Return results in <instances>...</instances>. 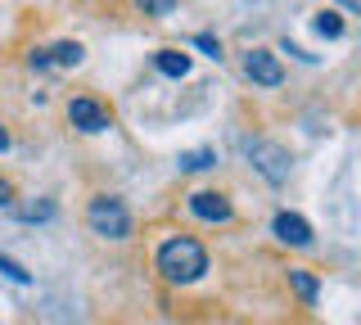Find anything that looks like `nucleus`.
<instances>
[{
    "instance_id": "f257e3e1",
    "label": "nucleus",
    "mask_w": 361,
    "mask_h": 325,
    "mask_svg": "<svg viewBox=\"0 0 361 325\" xmlns=\"http://www.w3.org/2000/svg\"><path fill=\"white\" fill-rule=\"evenodd\" d=\"M158 271H163V280H172V285H195L208 271V253H203L199 240L176 235V240H167L158 249Z\"/></svg>"
},
{
    "instance_id": "f03ea898",
    "label": "nucleus",
    "mask_w": 361,
    "mask_h": 325,
    "mask_svg": "<svg viewBox=\"0 0 361 325\" xmlns=\"http://www.w3.org/2000/svg\"><path fill=\"white\" fill-rule=\"evenodd\" d=\"M86 221H90V231L104 235V240H127V235H131V212H127L122 199H113V195H95V199H90Z\"/></svg>"
},
{
    "instance_id": "7ed1b4c3",
    "label": "nucleus",
    "mask_w": 361,
    "mask_h": 325,
    "mask_svg": "<svg viewBox=\"0 0 361 325\" xmlns=\"http://www.w3.org/2000/svg\"><path fill=\"white\" fill-rule=\"evenodd\" d=\"M248 154H253L257 172H262L271 185L289 181V172H293V159H289V149H280V145H271V140H257V145H248Z\"/></svg>"
},
{
    "instance_id": "20e7f679",
    "label": "nucleus",
    "mask_w": 361,
    "mask_h": 325,
    "mask_svg": "<svg viewBox=\"0 0 361 325\" xmlns=\"http://www.w3.org/2000/svg\"><path fill=\"white\" fill-rule=\"evenodd\" d=\"M68 122H73V127H82V131H90V136H95V131H109V127H113L109 109H104V104H95V99H86V95L68 104Z\"/></svg>"
},
{
    "instance_id": "39448f33",
    "label": "nucleus",
    "mask_w": 361,
    "mask_h": 325,
    "mask_svg": "<svg viewBox=\"0 0 361 325\" xmlns=\"http://www.w3.org/2000/svg\"><path fill=\"white\" fill-rule=\"evenodd\" d=\"M244 73L253 77L257 86H280V82H285V68H280V59H276L271 50H248Z\"/></svg>"
},
{
    "instance_id": "423d86ee",
    "label": "nucleus",
    "mask_w": 361,
    "mask_h": 325,
    "mask_svg": "<svg viewBox=\"0 0 361 325\" xmlns=\"http://www.w3.org/2000/svg\"><path fill=\"white\" fill-rule=\"evenodd\" d=\"M190 212L203 221H231V199L212 195V190H199V195H190Z\"/></svg>"
},
{
    "instance_id": "0eeeda50",
    "label": "nucleus",
    "mask_w": 361,
    "mask_h": 325,
    "mask_svg": "<svg viewBox=\"0 0 361 325\" xmlns=\"http://www.w3.org/2000/svg\"><path fill=\"white\" fill-rule=\"evenodd\" d=\"M276 240L293 244V249H307V244H312V226L298 217V212H280V217H276Z\"/></svg>"
},
{
    "instance_id": "6e6552de",
    "label": "nucleus",
    "mask_w": 361,
    "mask_h": 325,
    "mask_svg": "<svg viewBox=\"0 0 361 325\" xmlns=\"http://www.w3.org/2000/svg\"><path fill=\"white\" fill-rule=\"evenodd\" d=\"M154 63H158V73H167V77H185L190 73V54H180V50H158Z\"/></svg>"
},
{
    "instance_id": "1a4fd4ad",
    "label": "nucleus",
    "mask_w": 361,
    "mask_h": 325,
    "mask_svg": "<svg viewBox=\"0 0 361 325\" xmlns=\"http://www.w3.org/2000/svg\"><path fill=\"white\" fill-rule=\"evenodd\" d=\"M82 54H86V50L77 46V41H59V46L50 50V59H54V63H63V68H77V63H82Z\"/></svg>"
},
{
    "instance_id": "9d476101",
    "label": "nucleus",
    "mask_w": 361,
    "mask_h": 325,
    "mask_svg": "<svg viewBox=\"0 0 361 325\" xmlns=\"http://www.w3.org/2000/svg\"><path fill=\"white\" fill-rule=\"evenodd\" d=\"M312 27L321 32V37H330V41H334V37H343V18H338L334 9H321V14H316V23H312Z\"/></svg>"
},
{
    "instance_id": "9b49d317",
    "label": "nucleus",
    "mask_w": 361,
    "mask_h": 325,
    "mask_svg": "<svg viewBox=\"0 0 361 325\" xmlns=\"http://www.w3.org/2000/svg\"><path fill=\"white\" fill-rule=\"evenodd\" d=\"M289 285L298 289L307 302H316V294H321V285H316V276H307V271H289Z\"/></svg>"
},
{
    "instance_id": "f8f14e48",
    "label": "nucleus",
    "mask_w": 361,
    "mask_h": 325,
    "mask_svg": "<svg viewBox=\"0 0 361 325\" xmlns=\"http://www.w3.org/2000/svg\"><path fill=\"white\" fill-rule=\"evenodd\" d=\"M217 159H212V149H195V154H180V167L185 172H203V167H212Z\"/></svg>"
},
{
    "instance_id": "ddd939ff",
    "label": "nucleus",
    "mask_w": 361,
    "mask_h": 325,
    "mask_svg": "<svg viewBox=\"0 0 361 325\" xmlns=\"http://www.w3.org/2000/svg\"><path fill=\"white\" fill-rule=\"evenodd\" d=\"M135 5H140L145 14H172V9H176V0H135Z\"/></svg>"
},
{
    "instance_id": "4468645a",
    "label": "nucleus",
    "mask_w": 361,
    "mask_h": 325,
    "mask_svg": "<svg viewBox=\"0 0 361 325\" xmlns=\"http://www.w3.org/2000/svg\"><path fill=\"white\" fill-rule=\"evenodd\" d=\"M0 271H5L9 280H18V285H27V280H32V276H27V271H23V266H18V262H9V257H0Z\"/></svg>"
},
{
    "instance_id": "2eb2a0df",
    "label": "nucleus",
    "mask_w": 361,
    "mask_h": 325,
    "mask_svg": "<svg viewBox=\"0 0 361 325\" xmlns=\"http://www.w3.org/2000/svg\"><path fill=\"white\" fill-rule=\"evenodd\" d=\"M37 217H54V204H32V208H23V221H37Z\"/></svg>"
},
{
    "instance_id": "dca6fc26",
    "label": "nucleus",
    "mask_w": 361,
    "mask_h": 325,
    "mask_svg": "<svg viewBox=\"0 0 361 325\" xmlns=\"http://www.w3.org/2000/svg\"><path fill=\"white\" fill-rule=\"evenodd\" d=\"M199 50H208L212 59H221V46H217V41H212V37H199Z\"/></svg>"
},
{
    "instance_id": "f3484780",
    "label": "nucleus",
    "mask_w": 361,
    "mask_h": 325,
    "mask_svg": "<svg viewBox=\"0 0 361 325\" xmlns=\"http://www.w3.org/2000/svg\"><path fill=\"white\" fill-rule=\"evenodd\" d=\"M9 199H14V185H9V181H0V208H9Z\"/></svg>"
},
{
    "instance_id": "a211bd4d",
    "label": "nucleus",
    "mask_w": 361,
    "mask_h": 325,
    "mask_svg": "<svg viewBox=\"0 0 361 325\" xmlns=\"http://www.w3.org/2000/svg\"><path fill=\"white\" fill-rule=\"evenodd\" d=\"M5 149H9V131L0 127V154H5Z\"/></svg>"
},
{
    "instance_id": "6ab92c4d",
    "label": "nucleus",
    "mask_w": 361,
    "mask_h": 325,
    "mask_svg": "<svg viewBox=\"0 0 361 325\" xmlns=\"http://www.w3.org/2000/svg\"><path fill=\"white\" fill-rule=\"evenodd\" d=\"M338 5H348V9H357V14H361V0H338Z\"/></svg>"
}]
</instances>
